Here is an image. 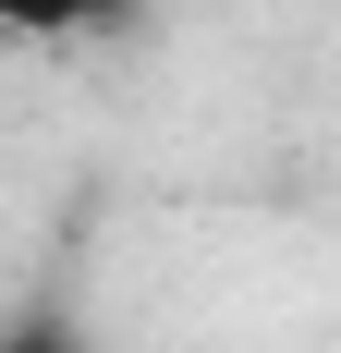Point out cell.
<instances>
[{
    "label": "cell",
    "mask_w": 341,
    "mask_h": 353,
    "mask_svg": "<svg viewBox=\"0 0 341 353\" xmlns=\"http://www.w3.org/2000/svg\"><path fill=\"white\" fill-rule=\"evenodd\" d=\"M135 12V0H0V37H25V49H61V37H110Z\"/></svg>",
    "instance_id": "cell-1"
},
{
    "label": "cell",
    "mask_w": 341,
    "mask_h": 353,
    "mask_svg": "<svg viewBox=\"0 0 341 353\" xmlns=\"http://www.w3.org/2000/svg\"><path fill=\"white\" fill-rule=\"evenodd\" d=\"M0 353H98V341H86V317H73V305H25V317L0 329Z\"/></svg>",
    "instance_id": "cell-2"
}]
</instances>
